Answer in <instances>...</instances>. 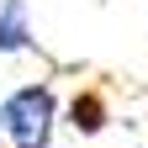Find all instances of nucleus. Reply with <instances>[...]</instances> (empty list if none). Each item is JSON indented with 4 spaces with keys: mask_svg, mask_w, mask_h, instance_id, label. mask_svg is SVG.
Wrapping results in <instances>:
<instances>
[{
    "mask_svg": "<svg viewBox=\"0 0 148 148\" xmlns=\"http://www.w3.org/2000/svg\"><path fill=\"white\" fill-rule=\"evenodd\" d=\"M58 127V90L48 79H27L11 95H0V138L11 148H53Z\"/></svg>",
    "mask_w": 148,
    "mask_h": 148,
    "instance_id": "f257e3e1",
    "label": "nucleus"
},
{
    "mask_svg": "<svg viewBox=\"0 0 148 148\" xmlns=\"http://www.w3.org/2000/svg\"><path fill=\"white\" fill-rule=\"evenodd\" d=\"M32 48H37V32L27 16V0H0V58L5 53H32Z\"/></svg>",
    "mask_w": 148,
    "mask_h": 148,
    "instance_id": "f03ea898",
    "label": "nucleus"
},
{
    "mask_svg": "<svg viewBox=\"0 0 148 148\" xmlns=\"http://www.w3.org/2000/svg\"><path fill=\"white\" fill-rule=\"evenodd\" d=\"M69 127L79 138H95L106 127V95H101V90H79V95L69 101Z\"/></svg>",
    "mask_w": 148,
    "mask_h": 148,
    "instance_id": "7ed1b4c3",
    "label": "nucleus"
}]
</instances>
